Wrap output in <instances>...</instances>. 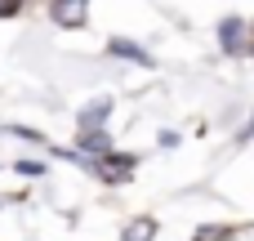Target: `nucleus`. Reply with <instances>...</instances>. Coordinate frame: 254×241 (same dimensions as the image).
<instances>
[{"mask_svg":"<svg viewBox=\"0 0 254 241\" xmlns=\"http://www.w3.org/2000/svg\"><path fill=\"white\" fill-rule=\"evenodd\" d=\"M219 45H223V54H250V27L241 18H223L219 22Z\"/></svg>","mask_w":254,"mask_h":241,"instance_id":"3","label":"nucleus"},{"mask_svg":"<svg viewBox=\"0 0 254 241\" xmlns=\"http://www.w3.org/2000/svg\"><path fill=\"white\" fill-rule=\"evenodd\" d=\"M250 54H254V36H250Z\"/></svg>","mask_w":254,"mask_h":241,"instance_id":"11","label":"nucleus"},{"mask_svg":"<svg viewBox=\"0 0 254 241\" xmlns=\"http://www.w3.org/2000/svg\"><path fill=\"white\" fill-rule=\"evenodd\" d=\"M13 170H18L22 179H40V174H45V161H31V157H22V161H13Z\"/></svg>","mask_w":254,"mask_h":241,"instance_id":"9","label":"nucleus"},{"mask_svg":"<svg viewBox=\"0 0 254 241\" xmlns=\"http://www.w3.org/2000/svg\"><path fill=\"white\" fill-rule=\"evenodd\" d=\"M27 0H0V18H18Z\"/></svg>","mask_w":254,"mask_h":241,"instance_id":"10","label":"nucleus"},{"mask_svg":"<svg viewBox=\"0 0 254 241\" xmlns=\"http://www.w3.org/2000/svg\"><path fill=\"white\" fill-rule=\"evenodd\" d=\"M85 170H89L94 179H103V183H112V188H116V183H125V179L134 174V157L112 148L107 157H98V161H85Z\"/></svg>","mask_w":254,"mask_h":241,"instance_id":"1","label":"nucleus"},{"mask_svg":"<svg viewBox=\"0 0 254 241\" xmlns=\"http://www.w3.org/2000/svg\"><path fill=\"white\" fill-rule=\"evenodd\" d=\"M107 54H112V58H125V63H138V67H152V54H147L143 45L125 40V36H112V40H107Z\"/></svg>","mask_w":254,"mask_h":241,"instance_id":"5","label":"nucleus"},{"mask_svg":"<svg viewBox=\"0 0 254 241\" xmlns=\"http://www.w3.org/2000/svg\"><path fill=\"white\" fill-rule=\"evenodd\" d=\"M107 112H112V98H94V103H85V107H80V116H76L80 134L103 130V125H107Z\"/></svg>","mask_w":254,"mask_h":241,"instance_id":"4","label":"nucleus"},{"mask_svg":"<svg viewBox=\"0 0 254 241\" xmlns=\"http://www.w3.org/2000/svg\"><path fill=\"white\" fill-rule=\"evenodd\" d=\"M152 237H156V219H147V215L129 219L125 233H121V241H152Z\"/></svg>","mask_w":254,"mask_h":241,"instance_id":"7","label":"nucleus"},{"mask_svg":"<svg viewBox=\"0 0 254 241\" xmlns=\"http://www.w3.org/2000/svg\"><path fill=\"white\" fill-rule=\"evenodd\" d=\"M49 22L54 27H85L89 22V0H49Z\"/></svg>","mask_w":254,"mask_h":241,"instance_id":"2","label":"nucleus"},{"mask_svg":"<svg viewBox=\"0 0 254 241\" xmlns=\"http://www.w3.org/2000/svg\"><path fill=\"white\" fill-rule=\"evenodd\" d=\"M192 241H232V224H214V228H196Z\"/></svg>","mask_w":254,"mask_h":241,"instance_id":"8","label":"nucleus"},{"mask_svg":"<svg viewBox=\"0 0 254 241\" xmlns=\"http://www.w3.org/2000/svg\"><path fill=\"white\" fill-rule=\"evenodd\" d=\"M76 148H80V157H85V161H98V157H107V152H112V139H107V130H94V134H80V139H76Z\"/></svg>","mask_w":254,"mask_h":241,"instance_id":"6","label":"nucleus"}]
</instances>
